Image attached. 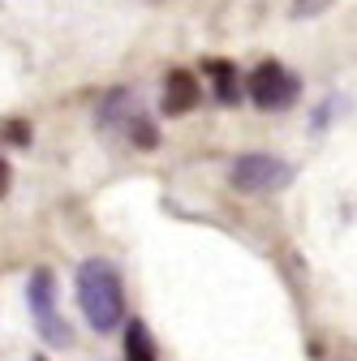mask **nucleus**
Here are the masks:
<instances>
[{
	"label": "nucleus",
	"instance_id": "nucleus-1",
	"mask_svg": "<svg viewBox=\"0 0 357 361\" xmlns=\"http://www.w3.org/2000/svg\"><path fill=\"white\" fill-rule=\"evenodd\" d=\"M78 305H82V319L91 323V331L112 336L125 323V288H121V271L108 258H86L78 267Z\"/></svg>",
	"mask_w": 357,
	"mask_h": 361
},
{
	"label": "nucleus",
	"instance_id": "nucleus-2",
	"mask_svg": "<svg viewBox=\"0 0 357 361\" xmlns=\"http://www.w3.org/2000/svg\"><path fill=\"white\" fill-rule=\"evenodd\" d=\"M26 305L35 314V331L48 340V348H69L73 344V327L61 319V301H56V276L48 267H35L30 271V284H26Z\"/></svg>",
	"mask_w": 357,
	"mask_h": 361
},
{
	"label": "nucleus",
	"instance_id": "nucleus-3",
	"mask_svg": "<svg viewBox=\"0 0 357 361\" xmlns=\"http://www.w3.org/2000/svg\"><path fill=\"white\" fill-rule=\"evenodd\" d=\"M293 176H297L293 164L267 155V151L237 155V159H233V172H229L233 190H241V194H280V190L293 185Z\"/></svg>",
	"mask_w": 357,
	"mask_h": 361
},
{
	"label": "nucleus",
	"instance_id": "nucleus-4",
	"mask_svg": "<svg viewBox=\"0 0 357 361\" xmlns=\"http://www.w3.org/2000/svg\"><path fill=\"white\" fill-rule=\"evenodd\" d=\"M246 95H250V104H254L258 112H280V108L297 104L301 78L289 73L280 61H262V65H254V73L246 78Z\"/></svg>",
	"mask_w": 357,
	"mask_h": 361
},
{
	"label": "nucleus",
	"instance_id": "nucleus-5",
	"mask_svg": "<svg viewBox=\"0 0 357 361\" xmlns=\"http://www.w3.org/2000/svg\"><path fill=\"white\" fill-rule=\"evenodd\" d=\"M198 99H202V86H198V78L190 69H172L164 78V95H159L164 116H186V112L198 108Z\"/></svg>",
	"mask_w": 357,
	"mask_h": 361
},
{
	"label": "nucleus",
	"instance_id": "nucleus-6",
	"mask_svg": "<svg viewBox=\"0 0 357 361\" xmlns=\"http://www.w3.org/2000/svg\"><path fill=\"white\" fill-rule=\"evenodd\" d=\"M202 69L215 78V99L219 104H241V82H237V65L233 61H224V56H207L202 61Z\"/></svg>",
	"mask_w": 357,
	"mask_h": 361
},
{
	"label": "nucleus",
	"instance_id": "nucleus-7",
	"mask_svg": "<svg viewBox=\"0 0 357 361\" xmlns=\"http://www.w3.org/2000/svg\"><path fill=\"white\" fill-rule=\"evenodd\" d=\"M125 361H155V340L143 319L125 323Z\"/></svg>",
	"mask_w": 357,
	"mask_h": 361
},
{
	"label": "nucleus",
	"instance_id": "nucleus-8",
	"mask_svg": "<svg viewBox=\"0 0 357 361\" xmlns=\"http://www.w3.org/2000/svg\"><path fill=\"white\" fill-rule=\"evenodd\" d=\"M125 138H129L133 147H138V151H155V147H159V129H155V125H151V121H147V116L138 112V116L129 121V129H125Z\"/></svg>",
	"mask_w": 357,
	"mask_h": 361
},
{
	"label": "nucleus",
	"instance_id": "nucleus-9",
	"mask_svg": "<svg viewBox=\"0 0 357 361\" xmlns=\"http://www.w3.org/2000/svg\"><path fill=\"white\" fill-rule=\"evenodd\" d=\"M0 138H5L9 147H30V125L26 121H5L0 125Z\"/></svg>",
	"mask_w": 357,
	"mask_h": 361
},
{
	"label": "nucleus",
	"instance_id": "nucleus-10",
	"mask_svg": "<svg viewBox=\"0 0 357 361\" xmlns=\"http://www.w3.org/2000/svg\"><path fill=\"white\" fill-rule=\"evenodd\" d=\"M332 5H336V0H293V18H319Z\"/></svg>",
	"mask_w": 357,
	"mask_h": 361
},
{
	"label": "nucleus",
	"instance_id": "nucleus-11",
	"mask_svg": "<svg viewBox=\"0 0 357 361\" xmlns=\"http://www.w3.org/2000/svg\"><path fill=\"white\" fill-rule=\"evenodd\" d=\"M9 180H13V172H9V164H5V159H0V198L9 194Z\"/></svg>",
	"mask_w": 357,
	"mask_h": 361
},
{
	"label": "nucleus",
	"instance_id": "nucleus-12",
	"mask_svg": "<svg viewBox=\"0 0 357 361\" xmlns=\"http://www.w3.org/2000/svg\"><path fill=\"white\" fill-rule=\"evenodd\" d=\"M35 361H48V357H43V353H39V357H35Z\"/></svg>",
	"mask_w": 357,
	"mask_h": 361
}]
</instances>
